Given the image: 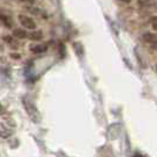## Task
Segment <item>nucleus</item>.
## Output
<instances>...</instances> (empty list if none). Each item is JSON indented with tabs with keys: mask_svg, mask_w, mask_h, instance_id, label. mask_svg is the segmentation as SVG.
<instances>
[{
	"mask_svg": "<svg viewBox=\"0 0 157 157\" xmlns=\"http://www.w3.org/2000/svg\"><path fill=\"white\" fill-rule=\"evenodd\" d=\"M23 104H24V106H25V110L29 113V116L31 117L32 121L36 122V123H38L40 121L39 112L37 110V108L34 106V104H33L30 99H27V98H23Z\"/></svg>",
	"mask_w": 157,
	"mask_h": 157,
	"instance_id": "obj_1",
	"label": "nucleus"
},
{
	"mask_svg": "<svg viewBox=\"0 0 157 157\" xmlns=\"http://www.w3.org/2000/svg\"><path fill=\"white\" fill-rule=\"evenodd\" d=\"M18 19H19L20 24L23 25L25 29H27V30H36L37 25H36V21H34L32 18H30V17H27V16H23V14H20V16L18 17Z\"/></svg>",
	"mask_w": 157,
	"mask_h": 157,
	"instance_id": "obj_2",
	"label": "nucleus"
},
{
	"mask_svg": "<svg viewBox=\"0 0 157 157\" xmlns=\"http://www.w3.org/2000/svg\"><path fill=\"white\" fill-rule=\"evenodd\" d=\"M48 46L46 44H39V45H34V46H31V51L32 53L34 55H40V53H44L46 52Z\"/></svg>",
	"mask_w": 157,
	"mask_h": 157,
	"instance_id": "obj_3",
	"label": "nucleus"
},
{
	"mask_svg": "<svg viewBox=\"0 0 157 157\" xmlns=\"http://www.w3.org/2000/svg\"><path fill=\"white\" fill-rule=\"evenodd\" d=\"M143 40L144 41H147V43H149V44H156L157 45V34L155 33H144L143 34Z\"/></svg>",
	"mask_w": 157,
	"mask_h": 157,
	"instance_id": "obj_4",
	"label": "nucleus"
},
{
	"mask_svg": "<svg viewBox=\"0 0 157 157\" xmlns=\"http://www.w3.org/2000/svg\"><path fill=\"white\" fill-rule=\"evenodd\" d=\"M26 38L31 40H41L43 39V32L41 31H32L30 33H27Z\"/></svg>",
	"mask_w": 157,
	"mask_h": 157,
	"instance_id": "obj_5",
	"label": "nucleus"
},
{
	"mask_svg": "<svg viewBox=\"0 0 157 157\" xmlns=\"http://www.w3.org/2000/svg\"><path fill=\"white\" fill-rule=\"evenodd\" d=\"M13 36L18 38V39H24V38H26V36H27V32L25 31L24 29H16L14 31H13Z\"/></svg>",
	"mask_w": 157,
	"mask_h": 157,
	"instance_id": "obj_6",
	"label": "nucleus"
},
{
	"mask_svg": "<svg viewBox=\"0 0 157 157\" xmlns=\"http://www.w3.org/2000/svg\"><path fill=\"white\" fill-rule=\"evenodd\" d=\"M73 47H75L76 53H77L79 57H83V55H84V48H83V45H82L80 43H75V44H73Z\"/></svg>",
	"mask_w": 157,
	"mask_h": 157,
	"instance_id": "obj_7",
	"label": "nucleus"
},
{
	"mask_svg": "<svg viewBox=\"0 0 157 157\" xmlns=\"http://www.w3.org/2000/svg\"><path fill=\"white\" fill-rule=\"evenodd\" d=\"M150 23H151V27L157 31V17H152L151 19H150Z\"/></svg>",
	"mask_w": 157,
	"mask_h": 157,
	"instance_id": "obj_8",
	"label": "nucleus"
},
{
	"mask_svg": "<svg viewBox=\"0 0 157 157\" xmlns=\"http://www.w3.org/2000/svg\"><path fill=\"white\" fill-rule=\"evenodd\" d=\"M0 19H2V20H4L2 23L5 24V25H6L7 27H11V23H8V19H7V18H5V17L0 16Z\"/></svg>",
	"mask_w": 157,
	"mask_h": 157,
	"instance_id": "obj_9",
	"label": "nucleus"
},
{
	"mask_svg": "<svg viewBox=\"0 0 157 157\" xmlns=\"http://www.w3.org/2000/svg\"><path fill=\"white\" fill-rule=\"evenodd\" d=\"M138 2H140L141 6H148L150 2V0H138Z\"/></svg>",
	"mask_w": 157,
	"mask_h": 157,
	"instance_id": "obj_10",
	"label": "nucleus"
},
{
	"mask_svg": "<svg viewBox=\"0 0 157 157\" xmlns=\"http://www.w3.org/2000/svg\"><path fill=\"white\" fill-rule=\"evenodd\" d=\"M4 39H5V41H6V43H12V37H8V36H6V37H4Z\"/></svg>",
	"mask_w": 157,
	"mask_h": 157,
	"instance_id": "obj_11",
	"label": "nucleus"
},
{
	"mask_svg": "<svg viewBox=\"0 0 157 157\" xmlns=\"http://www.w3.org/2000/svg\"><path fill=\"white\" fill-rule=\"evenodd\" d=\"M11 57L12 58H16V59H20V55H16V53H12Z\"/></svg>",
	"mask_w": 157,
	"mask_h": 157,
	"instance_id": "obj_12",
	"label": "nucleus"
},
{
	"mask_svg": "<svg viewBox=\"0 0 157 157\" xmlns=\"http://www.w3.org/2000/svg\"><path fill=\"white\" fill-rule=\"evenodd\" d=\"M19 1H21V2H29V4H33L34 2V0H19Z\"/></svg>",
	"mask_w": 157,
	"mask_h": 157,
	"instance_id": "obj_13",
	"label": "nucleus"
},
{
	"mask_svg": "<svg viewBox=\"0 0 157 157\" xmlns=\"http://www.w3.org/2000/svg\"><path fill=\"white\" fill-rule=\"evenodd\" d=\"M123 2H126V4H129V2H131V0H122Z\"/></svg>",
	"mask_w": 157,
	"mask_h": 157,
	"instance_id": "obj_14",
	"label": "nucleus"
},
{
	"mask_svg": "<svg viewBox=\"0 0 157 157\" xmlns=\"http://www.w3.org/2000/svg\"><path fill=\"white\" fill-rule=\"evenodd\" d=\"M4 110V108H2V105H1V104H0V112H1V111Z\"/></svg>",
	"mask_w": 157,
	"mask_h": 157,
	"instance_id": "obj_15",
	"label": "nucleus"
}]
</instances>
